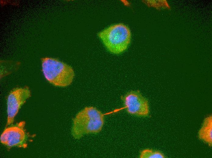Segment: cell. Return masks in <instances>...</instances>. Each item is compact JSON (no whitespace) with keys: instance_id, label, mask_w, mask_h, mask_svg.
Returning a JSON list of instances; mask_svg holds the SVG:
<instances>
[{"instance_id":"obj_5","label":"cell","mask_w":212,"mask_h":158,"mask_svg":"<svg viewBox=\"0 0 212 158\" xmlns=\"http://www.w3.org/2000/svg\"><path fill=\"white\" fill-rule=\"evenodd\" d=\"M30 96V90L26 87L16 88L11 91L7 99L6 126L13 122L15 117L21 106Z\"/></svg>"},{"instance_id":"obj_8","label":"cell","mask_w":212,"mask_h":158,"mask_svg":"<svg viewBox=\"0 0 212 158\" xmlns=\"http://www.w3.org/2000/svg\"><path fill=\"white\" fill-rule=\"evenodd\" d=\"M141 158H164L165 156L159 151L147 149L143 150L140 153Z\"/></svg>"},{"instance_id":"obj_7","label":"cell","mask_w":212,"mask_h":158,"mask_svg":"<svg viewBox=\"0 0 212 158\" xmlns=\"http://www.w3.org/2000/svg\"><path fill=\"white\" fill-rule=\"evenodd\" d=\"M199 138L207 143L210 146L212 145V116L210 115L204 119L201 128L198 132Z\"/></svg>"},{"instance_id":"obj_1","label":"cell","mask_w":212,"mask_h":158,"mask_svg":"<svg viewBox=\"0 0 212 158\" xmlns=\"http://www.w3.org/2000/svg\"><path fill=\"white\" fill-rule=\"evenodd\" d=\"M104 117V115L96 108L85 107L73 119L72 135L75 138L79 139L84 134L97 133L102 128Z\"/></svg>"},{"instance_id":"obj_4","label":"cell","mask_w":212,"mask_h":158,"mask_svg":"<svg viewBox=\"0 0 212 158\" xmlns=\"http://www.w3.org/2000/svg\"><path fill=\"white\" fill-rule=\"evenodd\" d=\"M25 124L24 121H21L6 128L0 136L1 143L9 147L26 148L28 135L24 129Z\"/></svg>"},{"instance_id":"obj_2","label":"cell","mask_w":212,"mask_h":158,"mask_svg":"<svg viewBox=\"0 0 212 158\" xmlns=\"http://www.w3.org/2000/svg\"><path fill=\"white\" fill-rule=\"evenodd\" d=\"M98 36L109 52L118 54L127 48L131 40V33L127 26L119 23L104 29L98 33Z\"/></svg>"},{"instance_id":"obj_6","label":"cell","mask_w":212,"mask_h":158,"mask_svg":"<svg viewBox=\"0 0 212 158\" xmlns=\"http://www.w3.org/2000/svg\"><path fill=\"white\" fill-rule=\"evenodd\" d=\"M123 100L128 112L139 116H147L149 113V105L147 100L139 91H131L128 93Z\"/></svg>"},{"instance_id":"obj_3","label":"cell","mask_w":212,"mask_h":158,"mask_svg":"<svg viewBox=\"0 0 212 158\" xmlns=\"http://www.w3.org/2000/svg\"><path fill=\"white\" fill-rule=\"evenodd\" d=\"M42 70L46 79L56 86L65 87L72 83L74 72L69 65L53 58L41 59Z\"/></svg>"}]
</instances>
